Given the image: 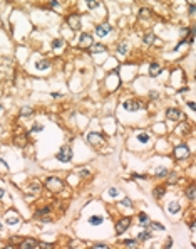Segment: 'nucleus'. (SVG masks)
I'll return each mask as SVG.
<instances>
[{
	"instance_id": "nucleus-1",
	"label": "nucleus",
	"mask_w": 196,
	"mask_h": 249,
	"mask_svg": "<svg viewBox=\"0 0 196 249\" xmlns=\"http://www.w3.org/2000/svg\"><path fill=\"white\" fill-rule=\"evenodd\" d=\"M45 185L47 189H50V190H54V192H61L62 189H64V182L61 180V178H55V177H49L45 180Z\"/></svg>"
},
{
	"instance_id": "nucleus-2",
	"label": "nucleus",
	"mask_w": 196,
	"mask_h": 249,
	"mask_svg": "<svg viewBox=\"0 0 196 249\" xmlns=\"http://www.w3.org/2000/svg\"><path fill=\"white\" fill-rule=\"evenodd\" d=\"M57 160L59 162H64V163H67V162L72 160V148L71 146H62L61 150L57 151Z\"/></svg>"
},
{
	"instance_id": "nucleus-3",
	"label": "nucleus",
	"mask_w": 196,
	"mask_h": 249,
	"mask_svg": "<svg viewBox=\"0 0 196 249\" xmlns=\"http://www.w3.org/2000/svg\"><path fill=\"white\" fill-rule=\"evenodd\" d=\"M131 226V219L129 217H122V219H119L117 224H116V234L117 236H121V234H124L126 231H128V227Z\"/></svg>"
},
{
	"instance_id": "nucleus-4",
	"label": "nucleus",
	"mask_w": 196,
	"mask_h": 249,
	"mask_svg": "<svg viewBox=\"0 0 196 249\" xmlns=\"http://www.w3.org/2000/svg\"><path fill=\"white\" fill-rule=\"evenodd\" d=\"M124 109H128V111H139V109H143V103L139 99H128V101H124Z\"/></svg>"
},
{
	"instance_id": "nucleus-5",
	"label": "nucleus",
	"mask_w": 196,
	"mask_h": 249,
	"mask_svg": "<svg viewBox=\"0 0 196 249\" xmlns=\"http://www.w3.org/2000/svg\"><path fill=\"white\" fill-rule=\"evenodd\" d=\"M86 140L91 143V145L94 146H99L101 143H104V135H101V133H96V131H92V133H89L87 136H86Z\"/></svg>"
},
{
	"instance_id": "nucleus-6",
	"label": "nucleus",
	"mask_w": 196,
	"mask_h": 249,
	"mask_svg": "<svg viewBox=\"0 0 196 249\" xmlns=\"http://www.w3.org/2000/svg\"><path fill=\"white\" fill-rule=\"evenodd\" d=\"M67 24H69V27H71L72 31H79V29H81V17H79L77 14L69 15L67 17Z\"/></svg>"
},
{
	"instance_id": "nucleus-7",
	"label": "nucleus",
	"mask_w": 196,
	"mask_h": 249,
	"mask_svg": "<svg viewBox=\"0 0 196 249\" xmlns=\"http://www.w3.org/2000/svg\"><path fill=\"white\" fill-rule=\"evenodd\" d=\"M166 116H168V119H171V121H179V119L183 118V113H181L178 108H168Z\"/></svg>"
},
{
	"instance_id": "nucleus-8",
	"label": "nucleus",
	"mask_w": 196,
	"mask_h": 249,
	"mask_svg": "<svg viewBox=\"0 0 196 249\" xmlns=\"http://www.w3.org/2000/svg\"><path fill=\"white\" fill-rule=\"evenodd\" d=\"M111 31H112V27L109 25V24H101V25L96 27V34H97L99 37H106Z\"/></svg>"
},
{
	"instance_id": "nucleus-9",
	"label": "nucleus",
	"mask_w": 196,
	"mask_h": 249,
	"mask_svg": "<svg viewBox=\"0 0 196 249\" xmlns=\"http://www.w3.org/2000/svg\"><path fill=\"white\" fill-rule=\"evenodd\" d=\"M190 155V150L186 148L184 145H179L174 148V157L176 158H186V157Z\"/></svg>"
},
{
	"instance_id": "nucleus-10",
	"label": "nucleus",
	"mask_w": 196,
	"mask_h": 249,
	"mask_svg": "<svg viewBox=\"0 0 196 249\" xmlns=\"http://www.w3.org/2000/svg\"><path fill=\"white\" fill-rule=\"evenodd\" d=\"M106 51V46L101 44V42H92L91 46H89V52H92V54H97V52H104Z\"/></svg>"
},
{
	"instance_id": "nucleus-11",
	"label": "nucleus",
	"mask_w": 196,
	"mask_h": 249,
	"mask_svg": "<svg viewBox=\"0 0 196 249\" xmlns=\"http://www.w3.org/2000/svg\"><path fill=\"white\" fill-rule=\"evenodd\" d=\"M161 71H163V69H161V66L158 64V62H153V64L149 66V74L153 76V78H156L158 74H161Z\"/></svg>"
},
{
	"instance_id": "nucleus-12",
	"label": "nucleus",
	"mask_w": 196,
	"mask_h": 249,
	"mask_svg": "<svg viewBox=\"0 0 196 249\" xmlns=\"http://www.w3.org/2000/svg\"><path fill=\"white\" fill-rule=\"evenodd\" d=\"M22 248L24 249H35V248H39V242H35L34 239H27V241L22 242Z\"/></svg>"
},
{
	"instance_id": "nucleus-13",
	"label": "nucleus",
	"mask_w": 196,
	"mask_h": 249,
	"mask_svg": "<svg viewBox=\"0 0 196 249\" xmlns=\"http://www.w3.org/2000/svg\"><path fill=\"white\" fill-rule=\"evenodd\" d=\"M128 52H129L128 42H121V44H117V54H121V56H126Z\"/></svg>"
},
{
	"instance_id": "nucleus-14",
	"label": "nucleus",
	"mask_w": 196,
	"mask_h": 249,
	"mask_svg": "<svg viewBox=\"0 0 196 249\" xmlns=\"http://www.w3.org/2000/svg\"><path fill=\"white\" fill-rule=\"evenodd\" d=\"M154 41H156V36L153 34V32H149V34H144V37H143V42H144L146 46H151Z\"/></svg>"
},
{
	"instance_id": "nucleus-15",
	"label": "nucleus",
	"mask_w": 196,
	"mask_h": 249,
	"mask_svg": "<svg viewBox=\"0 0 196 249\" xmlns=\"http://www.w3.org/2000/svg\"><path fill=\"white\" fill-rule=\"evenodd\" d=\"M35 68L39 69V71H45L47 68H50V62L47 61V59H44V61H39V62H35Z\"/></svg>"
},
{
	"instance_id": "nucleus-16",
	"label": "nucleus",
	"mask_w": 196,
	"mask_h": 249,
	"mask_svg": "<svg viewBox=\"0 0 196 249\" xmlns=\"http://www.w3.org/2000/svg\"><path fill=\"white\" fill-rule=\"evenodd\" d=\"M81 46H86V44H92V36L91 34H81Z\"/></svg>"
},
{
	"instance_id": "nucleus-17",
	"label": "nucleus",
	"mask_w": 196,
	"mask_h": 249,
	"mask_svg": "<svg viewBox=\"0 0 196 249\" xmlns=\"http://www.w3.org/2000/svg\"><path fill=\"white\" fill-rule=\"evenodd\" d=\"M104 222V217L102 216H92V217L89 219V224L91 226H99V224Z\"/></svg>"
},
{
	"instance_id": "nucleus-18",
	"label": "nucleus",
	"mask_w": 196,
	"mask_h": 249,
	"mask_svg": "<svg viewBox=\"0 0 196 249\" xmlns=\"http://www.w3.org/2000/svg\"><path fill=\"white\" fill-rule=\"evenodd\" d=\"M179 210H181V205L178 202H173V204L168 205V212H169V214H178Z\"/></svg>"
},
{
	"instance_id": "nucleus-19",
	"label": "nucleus",
	"mask_w": 196,
	"mask_h": 249,
	"mask_svg": "<svg viewBox=\"0 0 196 249\" xmlns=\"http://www.w3.org/2000/svg\"><path fill=\"white\" fill-rule=\"evenodd\" d=\"M164 194H166V189H164V187H156L154 192H153V195H154L156 199H161Z\"/></svg>"
},
{
	"instance_id": "nucleus-20",
	"label": "nucleus",
	"mask_w": 196,
	"mask_h": 249,
	"mask_svg": "<svg viewBox=\"0 0 196 249\" xmlns=\"http://www.w3.org/2000/svg\"><path fill=\"white\" fill-rule=\"evenodd\" d=\"M50 212V209L49 207H44V209H39V210H35V217H44V216H45V214H49Z\"/></svg>"
},
{
	"instance_id": "nucleus-21",
	"label": "nucleus",
	"mask_w": 196,
	"mask_h": 249,
	"mask_svg": "<svg viewBox=\"0 0 196 249\" xmlns=\"http://www.w3.org/2000/svg\"><path fill=\"white\" fill-rule=\"evenodd\" d=\"M29 189H30V194H35L40 190V183L39 182H32L30 185H29Z\"/></svg>"
},
{
	"instance_id": "nucleus-22",
	"label": "nucleus",
	"mask_w": 196,
	"mask_h": 249,
	"mask_svg": "<svg viewBox=\"0 0 196 249\" xmlns=\"http://www.w3.org/2000/svg\"><path fill=\"white\" fill-rule=\"evenodd\" d=\"M139 17H141V19H149V17H151V10H149V9H141V10H139Z\"/></svg>"
},
{
	"instance_id": "nucleus-23",
	"label": "nucleus",
	"mask_w": 196,
	"mask_h": 249,
	"mask_svg": "<svg viewBox=\"0 0 196 249\" xmlns=\"http://www.w3.org/2000/svg\"><path fill=\"white\" fill-rule=\"evenodd\" d=\"M151 237V232L149 231H143V232H139V236H138V239L139 241H146V239Z\"/></svg>"
},
{
	"instance_id": "nucleus-24",
	"label": "nucleus",
	"mask_w": 196,
	"mask_h": 249,
	"mask_svg": "<svg viewBox=\"0 0 196 249\" xmlns=\"http://www.w3.org/2000/svg\"><path fill=\"white\" fill-rule=\"evenodd\" d=\"M138 140H139L141 143H148V141H149V135H148V133H139V135H138Z\"/></svg>"
},
{
	"instance_id": "nucleus-25",
	"label": "nucleus",
	"mask_w": 196,
	"mask_h": 249,
	"mask_svg": "<svg viewBox=\"0 0 196 249\" xmlns=\"http://www.w3.org/2000/svg\"><path fill=\"white\" fill-rule=\"evenodd\" d=\"M186 197L190 199V200H195V187H190L186 190Z\"/></svg>"
},
{
	"instance_id": "nucleus-26",
	"label": "nucleus",
	"mask_w": 196,
	"mask_h": 249,
	"mask_svg": "<svg viewBox=\"0 0 196 249\" xmlns=\"http://www.w3.org/2000/svg\"><path fill=\"white\" fill-rule=\"evenodd\" d=\"M32 113H34V109H32L30 106H25V108H22V111H20L22 116H29V114H32Z\"/></svg>"
},
{
	"instance_id": "nucleus-27",
	"label": "nucleus",
	"mask_w": 196,
	"mask_h": 249,
	"mask_svg": "<svg viewBox=\"0 0 196 249\" xmlns=\"http://www.w3.org/2000/svg\"><path fill=\"white\" fill-rule=\"evenodd\" d=\"M149 224H151V227L154 229V231H164V226L159 224V222H149Z\"/></svg>"
},
{
	"instance_id": "nucleus-28",
	"label": "nucleus",
	"mask_w": 196,
	"mask_h": 249,
	"mask_svg": "<svg viewBox=\"0 0 196 249\" xmlns=\"http://www.w3.org/2000/svg\"><path fill=\"white\" fill-rule=\"evenodd\" d=\"M5 222H7V224H10V226H14V224L19 222V219H17V217H10V214H9V216L5 217Z\"/></svg>"
},
{
	"instance_id": "nucleus-29",
	"label": "nucleus",
	"mask_w": 196,
	"mask_h": 249,
	"mask_svg": "<svg viewBox=\"0 0 196 249\" xmlns=\"http://www.w3.org/2000/svg\"><path fill=\"white\" fill-rule=\"evenodd\" d=\"M124 246H126V248H136V241L134 239H126V241H124Z\"/></svg>"
},
{
	"instance_id": "nucleus-30",
	"label": "nucleus",
	"mask_w": 196,
	"mask_h": 249,
	"mask_svg": "<svg viewBox=\"0 0 196 249\" xmlns=\"http://www.w3.org/2000/svg\"><path fill=\"white\" fill-rule=\"evenodd\" d=\"M64 46V41H62V39H55V41L52 42V47H54V49H59V47H62Z\"/></svg>"
},
{
	"instance_id": "nucleus-31",
	"label": "nucleus",
	"mask_w": 196,
	"mask_h": 249,
	"mask_svg": "<svg viewBox=\"0 0 196 249\" xmlns=\"http://www.w3.org/2000/svg\"><path fill=\"white\" fill-rule=\"evenodd\" d=\"M139 222L146 226V224H149V217H148L146 214H139Z\"/></svg>"
},
{
	"instance_id": "nucleus-32",
	"label": "nucleus",
	"mask_w": 196,
	"mask_h": 249,
	"mask_svg": "<svg viewBox=\"0 0 196 249\" xmlns=\"http://www.w3.org/2000/svg\"><path fill=\"white\" fill-rule=\"evenodd\" d=\"M86 4H87L89 9H96V7L99 5V2L97 0H86Z\"/></svg>"
},
{
	"instance_id": "nucleus-33",
	"label": "nucleus",
	"mask_w": 196,
	"mask_h": 249,
	"mask_svg": "<svg viewBox=\"0 0 196 249\" xmlns=\"http://www.w3.org/2000/svg\"><path fill=\"white\" fill-rule=\"evenodd\" d=\"M156 175H158V177H166V175H168V170L161 167V168H158V170H156Z\"/></svg>"
},
{
	"instance_id": "nucleus-34",
	"label": "nucleus",
	"mask_w": 196,
	"mask_h": 249,
	"mask_svg": "<svg viewBox=\"0 0 196 249\" xmlns=\"http://www.w3.org/2000/svg\"><path fill=\"white\" fill-rule=\"evenodd\" d=\"M168 182H169V183H176V182H178V175H176V173H171V175L168 177Z\"/></svg>"
},
{
	"instance_id": "nucleus-35",
	"label": "nucleus",
	"mask_w": 196,
	"mask_h": 249,
	"mask_svg": "<svg viewBox=\"0 0 196 249\" xmlns=\"http://www.w3.org/2000/svg\"><path fill=\"white\" fill-rule=\"evenodd\" d=\"M149 98H151V99H158V98H159V93H158V91H151V93H149Z\"/></svg>"
},
{
	"instance_id": "nucleus-36",
	"label": "nucleus",
	"mask_w": 196,
	"mask_h": 249,
	"mask_svg": "<svg viewBox=\"0 0 196 249\" xmlns=\"http://www.w3.org/2000/svg\"><path fill=\"white\" fill-rule=\"evenodd\" d=\"M107 194L111 195V197H117V194H119V192L116 190V189H109V192H107Z\"/></svg>"
},
{
	"instance_id": "nucleus-37",
	"label": "nucleus",
	"mask_w": 196,
	"mask_h": 249,
	"mask_svg": "<svg viewBox=\"0 0 196 249\" xmlns=\"http://www.w3.org/2000/svg\"><path fill=\"white\" fill-rule=\"evenodd\" d=\"M42 130H44L42 124H34V126H32V131H42Z\"/></svg>"
},
{
	"instance_id": "nucleus-38",
	"label": "nucleus",
	"mask_w": 196,
	"mask_h": 249,
	"mask_svg": "<svg viewBox=\"0 0 196 249\" xmlns=\"http://www.w3.org/2000/svg\"><path fill=\"white\" fill-rule=\"evenodd\" d=\"M124 205V207H131V205H133V202H131V200H129V199H124L122 202H121Z\"/></svg>"
},
{
	"instance_id": "nucleus-39",
	"label": "nucleus",
	"mask_w": 196,
	"mask_h": 249,
	"mask_svg": "<svg viewBox=\"0 0 196 249\" xmlns=\"http://www.w3.org/2000/svg\"><path fill=\"white\" fill-rule=\"evenodd\" d=\"M0 170L2 172H7V163L4 160H0Z\"/></svg>"
},
{
	"instance_id": "nucleus-40",
	"label": "nucleus",
	"mask_w": 196,
	"mask_h": 249,
	"mask_svg": "<svg viewBox=\"0 0 196 249\" xmlns=\"http://www.w3.org/2000/svg\"><path fill=\"white\" fill-rule=\"evenodd\" d=\"M92 248L94 249H107V246H106V244H94Z\"/></svg>"
},
{
	"instance_id": "nucleus-41",
	"label": "nucleus",
	"mask_w": 196,
	"mask_h": 249,
	"mask_svg": "<svg viewBox=\"0 0 196 249\" xmlns=\"http://www.w3.org/2000/svg\"><path fill=\"white\" fill-rule=\"evenodd\" d=\"M39 248H44V249H49V248H52L50 244H45V242H42V244H39Z\"/></svg>"
},
{
	"instance_id": "nucleus-42",
	"label": "nucleus",
	"mask_w": 196,
	"mask_h": 249,
	"mask_svg": "<svg viewBox=\"0 0 196 249\" xmlns=\"http://www.w3.org/2000/svg\"><path fill=\"white\" fill-rule=\"evenodd\" d=\"M50 5L54 7V9H57V7H59V2H57V0H50Z\"/></svg>"
},
{
	"instance_id": "nucleus-43",
	"label": "nucleus",
	"mask_w": 196,
	"mask_h": 249,
	"mask_svg": "<svg viewBox=\"0 0 196 249\" xmlns=\"http://www.w3.org/2000/svg\"><path fill=\"white\" fill-rule=\"evenodd\" d=\"M188 108H190L191 111H195V109H196V108H195V103H193V101H190V103H188Z\"/></svg>"
},
{
	"instance_id": "nucleus-44",
	"label": "nucleus",
	"mask_w": 196,
	"mask_h": 249,
	"mask_svg": "<svg viewBox=\"0 0 196 249\" xmlns=\"http://www.w3.org/2000/svg\"><path fill=\"white\" fill-rule=\"evenodd\" d=\"M195 12H196L195 5H190V15H195Z\"/></svg>"
},
{
	"instance_id": "nucleus-45",
	"label": "nucleus",
	"mask_w": 196,
	"mask_h": 249,
	"mask_svg": "<svg viewBox=\"0 0 196 249\" xmlns=\"http://www.w3.org/2000/svg\"><path fill=\"white\" fill-rule=\"evenodd\" d=\"M79 173H81V177H87L89 175V170H81Z\"/></svg>"
},
{
	"instance_id": "nucleus-46",
	"label": "nucleus",
	"mask_w": 196,
	"mask_h": 249,
	"mask_svg": "<svg viewBox=\"0 0 196 249\" xmlns=\"http://www.w3.org/2000/svg\"><path fill=\"white\" fill-rule=\"evenodd\" d=\"M134 178H146V175H139V173H133Z\"/></svg>"
},
{
	"instance_id": "nucleus-47",
	"label": "nucleus",
	"mask_w": 196,
	"mask_h": 249,
	"mask_svg": "<svg viewBox=\"0 0 196 249\" xmlns=\"http://www.w3.org/2000/svg\"><path fill=\"white\" fill-rule=\"evenodd\" d=\"M62 94L61 93H52V98H61Z\"/></svg>"
},
{
	"instance_id": "nucleus-48",
	"label": "nucleus",
	"mask_w": 196,
	"mask_h": 249,
	"mask_svg": "<svg viewBox=\"0 0 196 249\" xmlns=\"http://www.w3.org/2000/svg\"><path fill=\"white\" fill-rule=\"evenodd\" d=\"M4 195H5V190H4V189H0V199L4 197Z\"/></svg>"
},
{
	"instance_id": "nucleus-49",
	"label": "nucleus",
	"mask_w": 196,
	"mask_h": 249,
	"mask_svg": "<svg viewBox=\"0 0 196 249\" xmlns=\"http://www.w3.org/2000/svg\"><path fill=\"white\" fill-rule=\"evenodd\" d=\"M195 2H196V0H188V4H190V5H195Z\"/></svg>"
},
{
	"instance_id": "nucleus-50",
	"label": "nucleus",
	"mask_w": 196,
	"mask_h": 249,
	"mask_svg": "<svg viewBox=\"0 0 196 249\" xmlns=\"http://www.w3.org/2000/svg\"><path fill=\"white\" fill-rule=\"evenodd\" d=\"M0 229H2V224H0Z\"/></svg>"
},
{
	"instance_id": "nucleus-51",
	"label": "nucleus",
	"mask_w": 196,
	"mask_h": 249,
	"mask_svg": "<svg viewBox=\"0 0 196 249\" xmlns=\"http://www.w3.org/2000/svg\"><path fill=\"white\" fill-rule=\"evenodd\" d=\"M0 109H2V104H0Z\"/></svg>"
}]
</instances>
